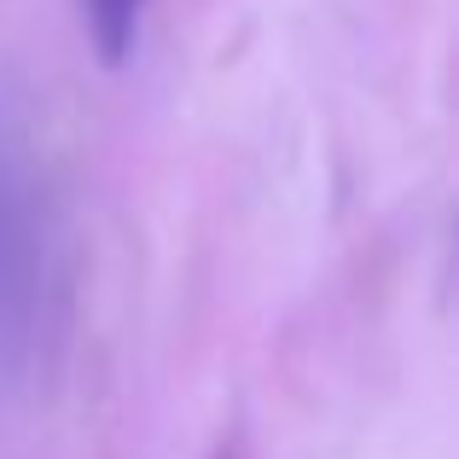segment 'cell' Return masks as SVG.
Here are the masks:
<instances>
[{"mask_svg":"<svg viewBox=\"0 0 459 459\" xmlns=\"http://www.w3.org/2000/svg\"><path fill=\"white\" fill-rule=\"evenodd\" d=\"M82 18H88V35H93V53L105 65H123L134 53V35H140V18H146V0H82Z\"/></svg>","mask_w":459,"mask_h":459,"instance_id":"1","label":"cell"}]
</instances>
